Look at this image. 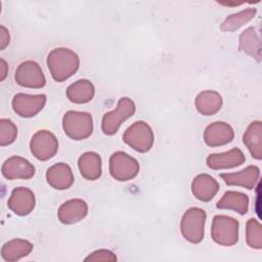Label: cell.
I'll list each match as a JSON object with an SVG mask.
<instances>
[{"label":"cell","mask_w":262,"mask_h":262,"mask_svg":"<svg viewBox=\"0 0 262 262\" xmlns=\"http://www.w3.org/2000/svg\"><path fill=\"white\" fill-rule=\"evenodd\" d=\"M239 48L246 54L260 61L261 44L260 38L253 27L246 29L239 36Z\"/></svg>","instance_id":"cell-25"},{"label":"cell","mask_w":262,"mask_h":262,"mask_svg":"<svg viewBox=\"0 0 262 262\" xmlns=\"http://www.w3.org/2000/svg\"><path fill=\"white\" fill-rule=\"evenodd\" d=\"M34 246L31 242L24 238H13L6 242L1 248V257L4 261L14 262L28 256Z\"/></svg>","instance_id":"cell-19"},{"label":"cell","mask_w":262,"mask_h":262,"mask_svg":"<svg viewBox=\"0 0 262 262\" xmlns=\"http://www.w3.org/2000/svg\"><path fill=\"white\" fill-rule=\"evenodd\" d=\"M88 213V205L81 199H72L60 205L57 216L63 224H74L86 217Z\"/></svg>","instance_id":"cell-14"},{"label":"cell","mask_w":262,"mask_h":262,"mask_svg":"<svg viewBox=\"0 0 262 262\" xmlns=\"http://www.w3.org/2000/svg\"><path fill=\"white\" fill-rule=\"evenodd\" d=\"M79 66V56L69 48H54L47 55L48 70L56 82H63L72 77L78 71Z\"/></svg>","instance_id":"cell-1"},{"label":"cell","mask_w":262,"mask_h":262,"mask_svg":"<svg viewBox=\"0 0 262 262\" xmlns=\"http://www.w3.org/2000/svg\"><path fill=\"white\" fill-rule=\"evenodd\" d=\"M36 199L34 192L24 186L15 187L8 199V208L18 216L29 215L35 208Z\"/></svg>","instance_id":"cell-12"},{"label":"cell","mask_w":262,"mask_h":262,"mask_svg":"<svg viewBox=\"0 0 262 262\" xmlns=\"http://www.w3.org/2000/svg\"><path fill=\"white\" fill-rule=\"evenodd\" d=\"M207 214L201 208L192 207L185 211L180 222L182 236L189 243L200 244L204 238Z\"/></svg>","instance_id":"cell-3"},{"label":"cell","mask_w":262,"mask_h":262,"mask_svg":"<svg viewBox=\"0 0 262 262\" xmlns=\"http://www.w3.org/2000/svg\"><path fill=\"white\" fill-rule=\"evenodd\" d=\"M95 93V88L92 82L87 79H81L71 84L67 89L69 100L74 103L89 102Z\"/></svg>","instance_id":"cell-24"},{"label":"cell","mask_w":262,"mask_h":262,"mask_svg":"<svg viewBox=\"0 0 262 262\" xmlns=\"http://www.w3.org/2000/svg\"><path fill=\"white\" fill-rule=\"evenodd\" d=\"M136 106L132 99L129 97H122L117 103V107L102 117L101 130L105 135H114L118 132L122 123L128 118L132 117L135 113Z\"/></svg>","instance_id":"cell-4"},{"label":"cell","mask_w":262,"mask_h":262,"mask_svg":"<svg viewBox=\"0 0 262 262\" xmlns=\"http://www.w3.org/2000/svg\"><path fill=\"white\" fill-rule=\"evenodd\" d=\"M45 94H26L16 93L11 101L13 111L23 118H32L36 116L45 105Z\"/></svg>","instance_id":"cell-10"},{"label":"cell","mask_w":262,"mask_h":262,"mask_svg":"<svg viewBox=\"0 0 262 262\" xmlns=\"http://www.w3.org/2000/svg\"><path fill=\"white\" fill-rule=\"evenodd\" d=\"M216 207L218 209L233 210L241 215H245L249 210V198L243 192L228 190L218 201Z\"/></svg>","instance_id":"cell-23"},{"label":"cell","mask_w":262,"mask_h":262,"mask_svg":"<svg viewBox=\"0 0 262 262\" xmlns=\"http://www.w3.org/2000/svg\"><path fill=\"white\" fill-rule=\"evenodd\" d=\"M218 190L219 183L211 175L200 174L192 180L191 191L193 195L202 202H210Z\"/></svg>","instance_id":"cell-18"},{"label":"cell","mask_w":262,"mask_h":262,"mask_svg":"<svg viewBox=\"0 0 262 262\" xmlns=\"http://www.w3.org/2000/svg\"><path fill=\"white\" fill-rule=\"evenodd\" d=\"M62 128L70 138L83 140L92 134V116L86 112L69 111L62 118Z\"/></svg>","instance_id":"cell-2"},{"label":"cell","mask_w":262,"mask_h":262,"mask_svg":"<svg viewBox=\"0 0 262 262\" xmlns=\"http://www.w3.org/2000/svg\"><path fill=\"white\" fill-rule=\"evenodd\" d=\"M9 40H10V36H9L8 30L3 25H1L0 26V50H4L6 48V46L9 44Z\"/></svg>","instance_id":"cell-30"},{"label":"cell","mask_w":262,"mask_h":262,"mask_svg":"<svg viewBox=\"0 0 262 262\" xmlns=\"http://www.w3.org/2000/svg\"><path fill=\"white\" fill-rule=\"evenodd\" d=\"M262 125L260 121L252 122L243 137L245 145L252 157L256 160L262 159Z\"/></svg>","instance_id":"cell-22"},{"label":"cell","mask_w":262,"mask_h":262,"mask_svg":"<svg viewBox=\"0 0 262 262\" xmlns=\"http://www.w3.org/2000/svg\"><path fill=\"white\" fill-rule=\"evenodd\" d=\"M257 10L255 8H247L239 12L228 15L220 26L223 32H233L243 27L245 24L254 18Z\"/></svg>","instance_id":"cell-26"},{"label":"cell","mask_w":262,"mask_h":262,"mask_svg":"<svg viewBox=\"0 0 262 262\" xmlns=\"http://www.w3.org/2000/svg\"><path fill=\"white\" fill-rule=\"evenodd\" d=\"M260 176V169L257 166H248L242 171L235 173H222L220 177L227 185L243 186L247 189H253Z\"/></svg>","instance_id":"cell-17"},{"label":"cell","mask_w":262,"mask_h":262,"mask_svg":"<svg viewBox=\"0 0 262 262\" xmlns=\"http://www.w3.org/2000/svg\"><path fill=\"white\" fill-rule=\"evenodd\" d=\"M123 140L138 152H147L154 145L155 136L150 126L143 121H136L123 134Z\"/></svg>","instance_id":"cell-6"},{"label":"cell","mask_w":262,"mask_h":262,"mask_svg":"<svg viewBox=\"0 0 262 262\" xmlns=\"http://www.w3.org/2000/svg\"><path fill=\"white\" fill-rule=\"evenodd\" d=\"M46 180L54 189L63 190L70 188L75 179L73 171L68 164L57 163L47 169Z\"/></svg>","instance_id":"cell-15"},{"label":"cell","mask_w":262,"mask_h":262,"mask_svg":"<svg viewBox=\"0 0 262 262\" xmlns=\"http://www.w3.org/2000/svg\"><path fill=\"white\" fill-rule=\"evenodd\" d=\"M233 137L234 131L232 127L225 122H214L207 126L204 131V141L212 147L225 145L231 142Z\"/></svg>","instance_id":"cell-13"},{"label":"cell","mask_w":262,"mask_h":262,"mask_svg":"<svg viewBox=\"0 0 262 262\" xmlns=\"http://www.w3.org/2000/svg\"><path fill=\"white\" fill-rule=\"evenodd\" d=\"M15 82L27 88H42L46 84L45 76L40 66L34 60H26L21 62L14 74Z\"/></svg>","instance_id":"cell-9"},{"label":"cell","mask_w":262,"mask_h":262,"mask_svg":"<svg viewBox=\"0 0 262 262\" xmlns=\"http://www.w3.org/2000/svg\"><path fill=\"white\" fill-rule=\"evenodd\" d=\"M110 174L118 181H128L137 176L139 163L124 151H116L110 158Z\"/></svg>","instance_id":"cell-7"},{"label":"cell","mask_w":262,"mask_h":262,"mask_svg":"<svg viewBox=\"0 0 262 262\" xmlns=\"http://www.w3.org/2000/svg\"><path fill=\"white\" fill-rule=\"evenodd\" d=\"M238 221L226 215H216L212 221V239L221 246L230 247L238 241Z\"/></svg>","instance_id":"cell-5"},{"label":"cell","mask_w":262,"mask_h":262,"mask_svg":"<svg viewBox=\"0 0 262 262\" xmlns=\"http://www.w3.org/2000/svg\"><path fill=\"white\" fill-rule=\"evenodd\" d=\"M78 167L81 175L87 180H96L101 176V158L95 151H87L80 156Z\"/></svg>","instance_id":"cell-20"},{"label":"cell","mask_w":262,"mask_h":262,"mask_svg":"<svg viewBox=\"0 0 262 262\" xmlns=\"http://www.w3.org/2000/svg\"><path fill=\"white\" fill-rule=\"evenodd\" d=\"M17 136V128L9 119L0 120V145L6 146L14 142Z\"/></svg>","instance_id":"cell-28"},{"label":"cell","mask_w":262,"mask_h":262,"mask_svg":"<svg viewBox=\"0 0 262 262\" xmlns=\"http://www.w3.org/2000/svg\"><path fill=\"white\" fill-rule=\"evenodd\" d=\"M8 73V64L4 58H0V81H4Z\"/></svg>","instance_id":"cell-31"},{"label":"cell","mask_w":262,"mask_h":262,"mask_svg":"<svg viewBox=\"0 0 262 262\" xmlns=\"http://www.w3.org/2000/svg\"><path fill=\"white\" fill-rule=\"evenodd\" d=\"M246 161L244 152L234 147L228 151L221 154H211L207 158V165L210 169L213 170H221V169H229L237 167L244 164Z\"/></svg>","instance_id":"cell-16"},{"label":"cell","mask_w":262,"mask_h":262,"mask_svg":"<svg viewBox=\"0 0 262 262\" xmlns=\"http://www.w3.org/2000/svg\"><path fill=\"white\" fill-rule=\"evenodd\" d=\"M85 261H94V262H114V261H117V257L116 255L110 251V250H106V249H99V250H96L94 252H92L90 255H88L85 259Z\"/></svg>","instance_id":"cell-29"},{"label":"cell","mask_w":262,"mask_h":262,"mask_svg":"<svg viewBox=\"0 0 262 262\" xmlns=\"http://www.w3.org/2000/svg\"><path fill=\"white\" fill-rule=\"evenodd\" d=\"M33 156L40 161H47L55 156L58 150V141L53 133L48 130L37 131L30 141Z\"/></svg>","instance_id":"cell-8"},{"label":"cell","mask_w":262,"mask_h":262,"mask_svg":"<svg viewBox=\"0 0 262 262\" xmlns=\"http://www.w3.org/2000/svg\"><path fill=\"white\" fill-rule=\"evenodd\" d=\"M194 104L203 116H212L222 107V96L214 90H205L195 97Z\"/></svg>","instance_id":"cell-21"},{"label":"cell","mask_w":262,"mask_h":262,"mask_svg":"<svg viewBox=\"0 0 262 262\" xmlns=\"http://www.w3.org/2000/svg\"><path fill=\"white\" fill-rule=\"evenodd\" d=\"M1 172L8 180L30 179L35 175V167L25 158L12 156L5 160L2 165Z\"/></svg>","instance_id":"cell-11"},{"label":"cell","mask_w":262,"mask_h":262,"mask_svg":"<svg viewBox=\"0 0 262 262\" xmlns=\"http://www.w3.org/2000/svg\"><path fill=\"white\" fill-rule=\"evenodd\" d=\"M246 239L249 247L258 250L262 248V228L258 220L251 218L247 222Z\"/></svg>","instance_id":"cell-27"}]
</instances>
